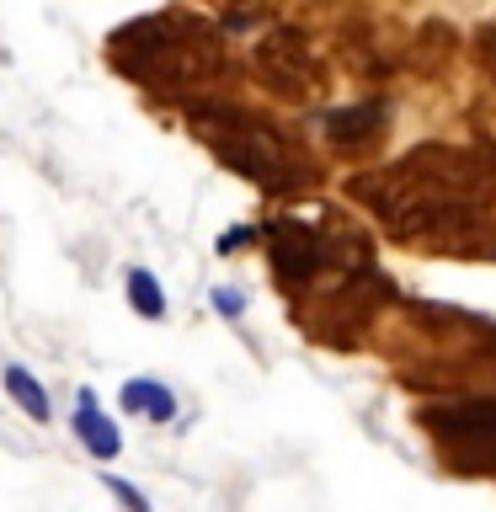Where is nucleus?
Wrapping results in <instances>:
<instances>
[{
    "label": "nucleus",
    "mask_w": 496,
    "mask_h": 512,
    "mask_svg": "<svg viewBox=\"0 0 496 512\" xmlns=\"http://www.w3.org/2000/svg\"><path fill=\"white\" fill-rule=\"evenodd\" d=\"M102 480H107V491L118 496L123 507H134V512H144V507H150V496H144L139 486H128V480H118V475H102Z\"/></svg>",
    "instance_id": "6"
},
{
    "label": "nucleus",
    "mask_w": 496,
    "mask_h": 512,
    "mask_svg": "<svg viewBox=\"0 0 496 512\" xmlns=\"http://www.w3.org/2000/svg\"><path fill=\"white\" fill-rule=\"evenodd\" d=\"M230 123H235V128H230V139H224V134H208V139L219 144V155L230 160V166L246 171L251 182H262V187H288L278 171H294V166H288V155L278 150V139H272L267 128H256V123H246V118H235V112H230Z\"/></svg>",
    "instance_id": "1"
},
{
    "label": "nucleus",
    "mask_w": 496,
    "mask_h": 512,
    "mask_svg": "<svg viewBox=\"0 0 496 512\" xmlns=\"http://www.w3.org/2000/svg\"><path fill=\"white\" fill-rule=\"evenodd\" d=\"M123 411L128 416H150V422H171V416H176V395L160 379H128L123 384Z\"/></svg>",
    "instance_id": "3"
},
{
    "label": "nucleus",
    "mask_w": 496,
    "mask_h": 512,
    "mask_svg": "<svg viewBox=\"0 0 496 512\" xmlns=\"http://www.w3.org/2000/svg\"><path fill=\"white\" fill-rule=\"evenodd\" d=\"M75 438L86 443L96 459H118L123 454V432L112 427V416H102V406H96L91 390L75 395Z\"/></svg>",
    "instance_id": "2"
},
{
    "label": "nucleus",
    "mask_w": 496,
    "mask_h": 512,
    "mask_svg": "<svg viewBox=\"0 0 496 512\" xmlns=\"http://www.w3.org/2000/svg\"><path fill=\"white\" fill-rule=\"evenodd\" d=\"M480 54H486L496 64V32H480Z\"/></svg>",
    "instance_id": "8"
},
{
    "label": "nucleus",
    "mask_w": 496,
    "mask_h": 512,
    "mask_svg": "<svg viewBox=\"0 0 496 512\" xmlns=\"http://www.w3.org/2000/svg\"><path fill=\"white\" fill-rule=\"evenodd\" d=\"M214 310L219 315H246V294H240V288H214Z\"/></svg>",
    "instance_id": "7"
},
{
    "label": "nucleus",
    "mask_w": 496,
    "mask_h": 512,
    "mask_svg": "<svg viewBox=\"0 0 496 512\" xmlns=\"http://www.w3.org/2000/svg\"><path fill=\"white\" fill-rule=\"evenodd\" d=\"M6 395L32 416V422H48V411H54V406H48V390L38 384V374H32V368H22V363L6 368Z\"/></svg>",
    "instance_id": "4"
},
{
    "label": "nucleus",
    "mask_w": 496,
    "mask_h": 512,
    "mask_svg": "<svg viewBox=\"0 0 496 512\" xmlns=\"http://www.w3.org/2000/svg\"><path fill=\"white\" fill-rule=\"evenodd\" d=\"M128 304H134L144 320L166 315V294H160V283H155L150 267H128Z\"/></svg>",
    "instance_id": "5"
}]
</instances>
